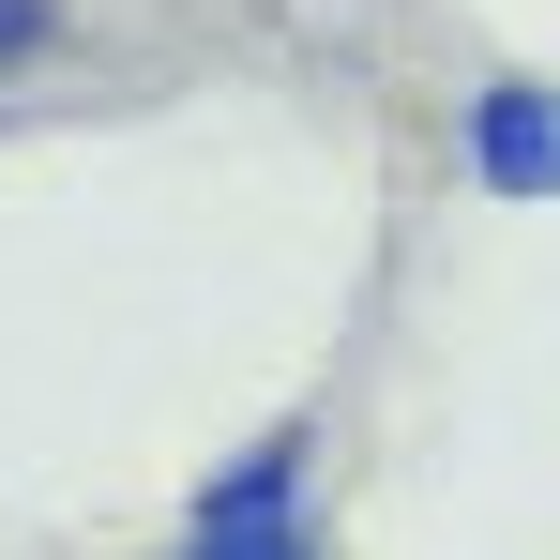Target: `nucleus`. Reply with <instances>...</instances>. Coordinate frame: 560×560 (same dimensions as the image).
<instances>
[{"label":"nucleus","mask_w":560,"mask_h":560,"mask_svg":"<svg viewBox=\"0 0 560 560\" xmlns=\"http://www.w3.org/2000/svg\"><path fill=\"white\" fill-rule=\"evenodd\" d=\"M303 485H318V409H288L273 440H243V455L212 469L183 500V546L167 560H334L318 515H303Z\"/></svg>","instance_id":"f257e3e1"},{"label":"nucleus","mask_w":560,"mask_h":560,"mask_svg":"<svg viewBox=\"0 0 560 560\" xmlns=\"http://www.w3.org/2000/svg\"><path fill=\"white\" fill-rule=\"evenodd\" d=\"M455 167L485 197H515V212L560 197V92H546V77H485V92L455 106Z\"/></svg>","instance_id":"f03ea898"},{"label":"nucleus","mask_w":560,"mask_h":560,"mask_svg":"<svg viewBox=\"0 0 560 560\" xmlns=\"http://www.w3.org/2000/svg\"><path fill=\"white\" fill-rule=\"evenodd\" d=\"M61 31H77V0H0V77L61 61Z\"/></svg>","instance_id":"7ed1b4c3"}]
</instances>
